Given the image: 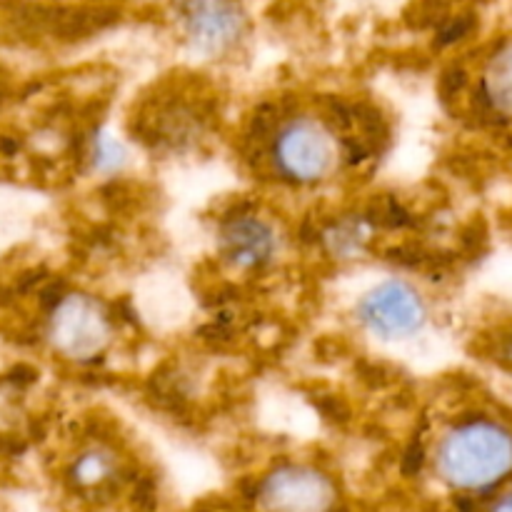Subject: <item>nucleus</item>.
<instances>
[{
	"instance_id": "nucleus-11",
	"label": "nucleus",
	"mask_w": 512,
	"mask_h": 512,
	"mask_svg": "<svg viewBox=\"0 0 512 512\" xmlns=\"http://www.w3.org/2000/svg\"><path fill=\"white\" fill-rule=\"evenodd\" d=\"M488 512H512V493H505L503 498L495 500Z\"/></svg>"
},
{
	"instance_id": "nucleus-3",
	"label": "nucleus",
	"mask_w": 512,
	"mask_h": 512,
	"mask_svg": "<svg viewBox=\"0 0 512 512\" xmlns=\"http://www.w3.org/2000/svg\"><path fill=\"white\" fill-rule=\"evenodd\" d=\"M335 483L313 465L285 463L270 470L255 490L258 512H335Z\"/></svg>"
},
{
	"instance_id": "nucleus-10",
	"label": "nucleus",
	"mask_w": 512,
	"mask_h": 512,
	"mask_svg": "<svg viewBox=\"0 0 512 512\" xmlns=\"http://www.w3.org/2000/svg\"><path fill=\"white\" fill-rule=\"evenodd\" d=\"M125 160H128V153H125L123 143H118L108 133L95 135L93 143H90V163H93V168L98 173H115V170L123 168Z\"/></svg>"
},
{
	"instance_id": "nucleus-1",
	"label": "nucleus",
	"mask_w": 512,
	"mask_h": 512,
	"mask_svg": "<svg viewBox=\"0 0 512 512\" xmlns=\"http://www.w3.org/2000/svg\"><path fill=\"white\" fill-rule=\"evenodd\" d=\"M435 473L458 493H493L512 478V428L488 415L458 420L440 438Z\"/></svg>"
},
{
	"instance_id": "nucleus-12",
	"label": "nucleus",
	"mask_w": 512,
	"mask_h": 512,
	"mask_svg": "<svg viewBox=\"0 0 512 512\" xmlns=\"http://www.w3.org/2000/svg\"><path fill=\"white\" fill-rule=\"evenodd\" d=\"M10 380H13V383H18V385L30 383V380H33V370H28V368H15L13 373H10Z\"/></svg>"
},
{
	"instance_id": "nucleus-7",
	"label": "nucleus",
	"mask_w": 512,
	"mask_h": 512,
	"mask_svg": "<svg viewBox=\"0 0 512 512\" xmlns=\"http://www.w3.org/2000/svg\"><path fill=\"white\" fill-rule=\"evenodd\" d=\"M220 253L233 268L260 270L278 255V235L268 220L238 213L220 225Z\"/></svg>"
},
{
	"instance_id": "nucleus-6",
	"label": "nucleus",
	"mask_w": 512,
	"mask_h": 512,
	"mask_svg": "<svg viewBox=\"0 0 512 512\" xmlns=\"http://www.w3.org/2000/svg\"><path fill=\"white\" fill-rule=\"evenodd\" d=\"M180 25L190 45L205 55H223L245 33L243 13L228 3L183 5Z\"/></svg>"
},
{
	"instance_id": "nucleus-5",
	"label": "nucleus",
	"mask_w": 512,
	"mask_h": 512,
	"mask_svg": "<svg viewBox=\"0 0 512 512\" xmlns=\"http://www.w3.org/2000/svg\"><path fill=\"white\" fill-rule=\"evenodd\" d=\"M358 320L378 340H408L423 330L428 305L405 280H385L360 300Z\"/></svg>"
},
{
	"instance_id": "nucleus-4",
	"label": "nucleus",
	"mask_w": 512,
	"mask_h": 512,
	"mask_svg": "<svg viewBox=\"0 0 512 512\" xmlns=\"http://www.w3.org/2000/svg\"><path fill=\"white\" fill-rule=\"evenodd\" d=\"M110 315L88 295H63L50 315V343L70 360H95L110 343Z\"/></svg>"
},
{
	"instance_id": "nucleus-9",
	"label": "nucleus",
	"mask_w": 512,
	"mask_h": 512,
	"mask_svg": "<svg viewBox=\"0 0 512 512\" xmlns=\"http://www.w3.org/2000/svg\"><path fill=\"white\" fill-rule=\"evenodd\" d=\"M115 473H118V468H115L113 453L103 448H90L73 463L70 480L80 490H100L113 483Z\"/></svg>"
},
{
	"instance_id": "nucleus-8",
	"label": "nucleus",
	"mask_w": 512,
	"mask_h": 512,
	"mask_svg": "<svg viewBox=\"0 0 512 512\" xmlns=\"http://www.w3.org/2000/svg\"><path fill=\"white\" fill-rule=\"evenodd\" d=\"M478 95L500 120H512V40H503L485 60L478 78Z\"/></svg>"
},
{
	"instance_id": "nucleus-2",
	"label": "nucleus",
	"mask_w": 512,
	"mask_h": 512,
	"mask_svg": "<svg viewBox=\"0 0 512 512\" xmlns=\"http://www.w3.org/2000/svg\"><path fill=\"white\" fill-rule=\"evenodd\" d=\"M270 163L288 183H323L338 170L340 138L325 120L315 115H293L275 130Z\"/></svg>"
}]
</instances>
